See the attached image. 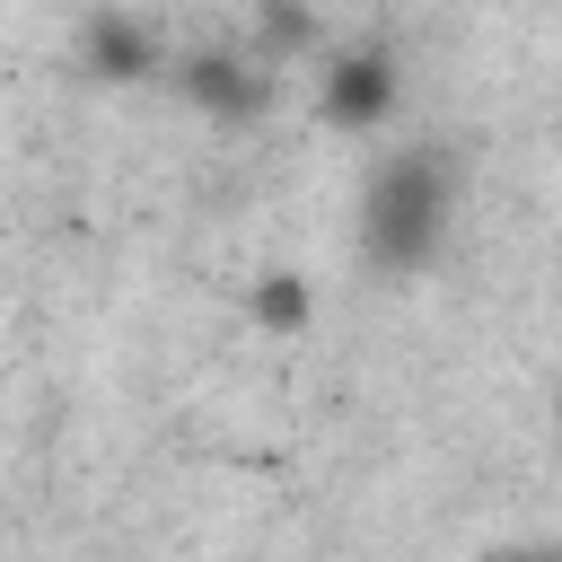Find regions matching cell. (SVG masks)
Segmentation results:
<instances>
[{"label":"cell","instance_id":"1","mask_svg":"<svg viewBox=\"0 0 562 562\" xmlns=\"http://www.w3.org/2000/svg\"><path fill=\"white\" fill-rule=\"evenodd\" d=\"M439 228H448V158H439V149L386 158L378 184H369V211H360V246H369L386 272H413V263H430Z\"/></svg>","mask_w":562,"mask_h":562},{"label":"cell","instance_id":"2","mask_svg":"<svg viewBox=\"0 0 562 562\" xmlns=\"http://www.w3.org/2000/svg\"><path fill=\"white\" fill-rule=\"evenodd\" d=\"M386 97H395L386 53H351V61H334V70H325V114H334V123H378V114H386Z\"/></svg>","mask_w":562,"mask_h":562},{"label":"cell","instance_id":"3","mask_svg":"<svg viewBox=\"0 0 562 562\" xmlns=\"http://www.w3.org/2000/svg\"><path fill=\"white\" fill-rule=\"evenodd\" d=\"M193 97H202V105H228V114H246V105H255L263 88H255V79H237V61H202Z\"/></svg>","mask_w":562,"mask_h":562},{"label":"cell","instance_id":"4","mask_svg":"<svg viewBox=\"0 0 562 562\" xmlns=\"http://www.w3.org/2000/svg\"><path fill=\"white\" fill-rule=\"evenodd\" d=\"M255 307H263V325H299V316H307V299H299V281H272V290H263Z\"/></svg>","mask_w":562,"mask_h":562},{"label":"cell","instance_id":"5","mask_svg":"<svg viewBox=\"0 0 562 562\" xmlns=\"http://www.w3.org/2000/svg\"><path fill=\"white\" fill-rule=\"evenodd\" d=\"M553 562H562V553H553Z\"/></svg>","mask_w":562,"mask_h":562}]
</instances>
